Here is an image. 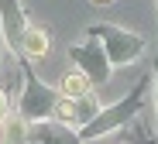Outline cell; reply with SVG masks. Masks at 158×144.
I'll list each match as a JSON object with an SVG mask.
<instances>
[{"label": "cell", "instance_id": "1", "mask_svg": "<svg viewBox=\"0 0 158 144\" xmlns=\"http://www.w3.org/2000/svg\"><path fill=\"white\" fill-rule=\"evenodd\" d=\"M89 35L103 41V48H107V55H110L114 65H127V62H134L138 55H141V48H144L141 35L124 31V27H114V24H100V27H93Z\"/></svg>", "mask_w": 158, "mask_h": 144}, {"label": "cell", "instance_id": "2", "mask_svg": "<svg viewBox=\"0 0 158 144\" xmlns=\"http://www.w3.org/2000/svg\"><path fill=\"white\" fill-rule=\"evenodd\" d=\"M24 82H28V89H24V96H21V113L28 117L31 124L35 120H45V117H52L55 113V103H59V89H52V86H41L38 82V76H35V69H24Z\"/></svg>", "mask_w": 158, "mask_h": 144}, {"label": "cell", "instance_id": "3", "mask_svg": "<svg viewBox=\"0 0 158 144\" xmlns=\"http://www.w3.org/2000/svg\"><path fill=\"white\" fill-rule=\"evenodd\" d=\"M69 59L83 69L96 86H103L110 79V55H107V48H103V41H79V45H72L69 48Z\"/></svg>", "mask_w": 158, "mask_h": 144}, {"label": "cell", "instance_id": "4", "mask_svg": "<svg viewBox=\"0 0 158 144\" xmlns=\"http://www.w3.org/2000/svg\"><path fill=\"white\" fill-rule=\"evenodd\" d=\"M141 89H144V86H141ZM141 89H134V93H131V100H120V103L110 106V110H100L96 117H93L83 130H79V137H86V141H89V137H100V134H107V130L127 124V117L141 106Z\"/></svg>", "mask_w": 158, "mask_h": 144}, {"label": "cell", "instance_id": "5", "mask_svg": "<svg viewBox=\"0 0 158 144\" xmlns=\"http://www.w3.org/2000/svg\"><path fill=\"white\" fill-rule=\"evenodd\" d=\"M48 31H41V27H35V24H28L24 27V38H21V51L28 55V59H45L48 55Z\"/></svg>", "mask_w": 158, "mask_h": 144}, {"label": "cell", "instance_id": "6", "mask_svg": "<svg viewBox=\"0 0 158 144\" xmlns=\"http://www.w3.org/2000/svg\"><path fill=\"white\" fill-rule=\"evenodd\" d=\"M93 86H96V82H93V79L83 72V69L76 65L72 72H65V76H62V82H59V93H62V96H89V93H93Z\"/></svg>", "mask_w": 158, "mask_h": 144}, {"label": "cell", "instance_id": "7", "mask_svg": "<svg viewBox=\"0 0 158 144\" xmlns=\"http://www.w3.org/2000/svg\"><path fill=\"white\" fill-rule=\"evenodd\" d=\"M31 130V120L24 117V113H7L4 120H0V141H24Z\"/></svg>", "mask_w": 158, "mask_h": 144}, {"label": "cell", "instance_id": "8", "mask_svg": "<svg viewBox=\"0 0 158 144\" xmlns=\"http://www.w3.org/2000/svg\"><path fill=\"white\" fill-rule=\"evenodd\" d=\"M7 117V96H4V89H0V120Z\"/></svg>", "mask_w": 158, "mask_h": 144}]
</instances>
